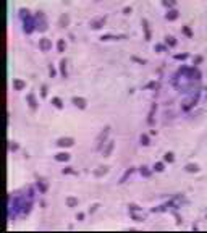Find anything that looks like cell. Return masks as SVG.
Segmentation results:
<instances>
[{"mask_svg": "<svg viewBox=\"0 0 207 233\" xmlns=\"http://www.w3.org/2000/svg\"><path fill=\"white\" fill-rule=\"evenodd\" d=\"M108 133H110V128L108 126H105V128L102 129L101 133H99V136H97V139H96V149H102V144L105 143V139H107V136H108Z\"/></svg>", "mask_w": 207, "mask_h": 233, "instance_id": "obj_1", "label": "cell"}, {"mask_svg": "<svg viewBox=\"0 0 207 233\" xmlns=\"http://www.w3.org/2000/svg\"><path fill=\"white\" fill-rule=\"evenodd\" d=\"M197 102V94L196 96H192V97H189V99H186L185 102L181 104V110H185V112H188V110H191L194 105H196Z\"/></svg>", "mask_w": 207, "mask_h": 233, "instance_id": "obj_2", "label": "cell"}, {"mask_svg": "<svg viewBox=\"0 0 207 233\" xmlns=\"http://www.w3.org/2000/svg\"><path fill=\"white\" fill-rule=\"evenodd\" d=\"M34 26H36V21L32 20L31 16H28V18L24 20V28H23V29H24L26 34H31V33L34 31Z\"/></svg>", "mask_w": 207, "mask_h": 233, "instance_id": "obj_3", "label": "cell"}, {"mask_svg": "<svg viewBox=\"0 0 207 233\" xmlns=\"http://www.w3.org/2000/svg\"><path fill=\"white\" fill-rule=\"evenodd\" d=\"M37 18V23H36V28L39 31H46L47 29V21H46V16L42 15V13H39V15L36 16Z\"/></svg>", "mask_w": 207, "mask_h": 233, "instance_id": "obj_4", "label": "cell"}, {"mask_svg": "<svg viewBox=\"0 0 207 233\" xmlns=\"http://www.w3.org/2000/svg\"><path fill=\"white\" fill-rule=\"evenodd\" d=\"M39 49L42 50V52H49V50L52 49V40L47 39V37H42V39L39 40Z\"/></svg>", "mask_w": 207, "mask_h": 233, "instance_id": "obj_5", "label": "cell"}, {"mask_svg": "<svg viewBox=\"0 0 207 233\" xmlns=\"http://www.w3.org/2000/svg\"><path fill=\"white\" fill-rule=\"evenodd\" d=\"M105 21H107V18H105V16L96 18V20H92V21H91V28H92V29H101L102 26L105 25Z\"/></svg>", "mask_w": 207, "mask_h": 233, "instance_id": "obj_6", "label": "cell"}, {"mask_svg": "<svg viewBox=\"0 0 207 233\" xmlns=\"http://www.w3.org/2000/svg\"><path fill=\"white\" fill-rule=\"evenodd\" d=\"M73 144H75L73 138H60L57 141V146H60V147H71Z\"/></svg>", "mask_w": 207, "mask_h": 233, "instance_id": "obj_7", "label": "cell"}, {"mask_svg": "<svg viewBox=\"0 0 207 233\" xmlns=\"http://www.w3.org/2000/svg\"><path fill=\"white\" fill-rule=\"evenodd\" d=\"M71 102H73L78 109H86V105H87L86 99H83V97H73V100H71Z\"/></svg>", "mask_w": 207, "mask_h": 233, "instance_id": "obj_8", "label": "cell"}, {"mask_svg": "<svg viewBox=\"0 0 207 233\" xmlns=\"http://www.w3.org/2000/svg\"><path fill=\"white\" fill-rule=\"evenodd\" d=\"M142 29H144V39L151 40V29H149V23H147V20H142Z\"/></svg>", "mask_w": 207, "mask_h": 233, "instance_id": "obj_9", "label": "cell"}, {"mask_svg": "<svg viewBox=\"0 0 207 233\" xmlns=\"http://www.w3.org/2000/svg\"><path fill=\"white\" fill-rule=\"evenodd\" d=\"M178 16H180V11L173 8V10H168V13L165 15V18H167L168 21H175V20L178 18Z\"/></svg>", "mask_w": 207, "mask_h": 233, "instance_id": "obj_10", "label": "cell"}, {"mask_svg": "<svg viewBox=\"0 0 207 233\" xmlns=\"http://www.w3.org/2000/svg\"><path fill=\"white\" fill-rule=\"evenodd\" d=\"M26 88V83L23 80H13V89L15 91H23Z\"/></svg>", "mask_w": 207, "mask_h": 233, "instance_id": "obj_11", "label": "cell"}, {"mask_svg": "<svg viewBox=\"0 0 207 233\" xmlns=\"http://www.w3.org/2000/svg\"><path fill=\"white\" fill-rule=\"evenodd\" d=\"M113 146H115V143H113V141H108V143H107V147L104 149V151H102L104 157H108V155H110L112 151H113Z\"/></svg>", "mask_w": 207, "mask_h": 233, "instance_id": "obj_12", "label": "cell"}, {"mask_svg": "<svg viewBox=\"0 0 207 233\" xmlns=\"http://www.w3.org/2000/svg\"><path fill=\"white\" fill-rule=\"evenodd\" d=\"M26 99H28V104H29L31 109H32V110L37 109V102H36V97H34V94H32V92H31V94H28V97H26Z\"/></svg>", "mask_w": 207, "mask_h": 233, "instance_id": "obj_13", "label": "cell"}, {"mask_svg": "<svg viewBox=\"0 0 207 233\" xmlns=\"http://www.w3.org/2000/svg\"><path fill=\"white\" fill-rule=\"evenodd\" d=\"M68 159H70V154H68V152H58L55 155V160H57V162H66Z\"/></svg>", "mask_w": 207, "mask_h": 233, "instance_id": "obj_14", "label": "cell"}, {"mask_svg": "<svg viewBox=\"0 0 207 233\" xmlns=\"http://www.w3.org/2000/svg\"><path fill=\"white\" fill-rule=\"evenodd\" d=\"M66 206H68V207H76V206H78V199L73 198V196H68V198H66Z\"/></svg>", "mask_w": 207, "mask_h": 233, "instance_id": "obj_15", "label": "cell"}, {"mask_svg": "<svg viewBox=\"0 0 207 233\" xmlns=\"http://www.w3.org/2000/svg\"><path fill=\"white\" fill-rule=\"evenodd\" d=\"M68 23H70V16H68V15H62L60 16V26H62V28H66Z\"/></svg>", "mask_w": 207, "mask_h": 233, "instance_id": "obj_16", "label": "cell"}, {"mask_svg": "<svg viewBox=\"0 0 207 233\" xmlns=\"http://www.w3.org/2000/svg\"><path fill=\"white\" fill-rule=\"evenodd\" d=\"M125 36H112V34H105V36H102L101 40H113V39H123Z\"/></svg>", "mask_w": 207, "mask_h": 233, "instance_id": "obj_17", "label": "cell"}, {"mask_svg": "<svg viewBox=\"0 0 207 233\" xmlns=\"http://www.w3.org/2000/svg\"><path fill=\"white\" fill-rule=\"evenodd\" d=\"M185 169H186V172H189V173H196L197 170H199V167H197L196 164H188Z\"/></svg>", "mask_w": 207, "mask_h": 233, "instance_id": "obj_18", "label": "cell"}, {"mask_svg": "<svg viewBox=\"0 0 207 233\" xmlns=\"http://www.w3.org/2000/svg\"><path fill=\"white\" fill-rule=\"evenodd\" d=\"M60 73L63 78H66V60H62L60 62Z\"/></svg>", "mask_w": 207, "mask_h": 233, "instance_id": "obj_19", "label": "cell"}, {"mask_svg": "<svg viewBox=\"0 0 207 233\" xmlns=\"http://www.w3.org/2000/svg\"><path fill=\"white\" fill-rule=\"evenodd\" d=\"M52 104H54V107H57V109H62V107H63V102H62L60 97H54V99H52Z\"/></svg>", "mask_w": 207, "mask_h": 233, "instance_id": "obj_20", "label": "cell"}, {"mask_svg": "<svg viewBox=\"0 0 207 233\" xmlns=\"http://www.w3.org/2000/svg\"><path fill=\"white\" fill-rule=\"evenodd\" d=\"M57 50H58V52H65V40L63 39H58V42H57Z\"/></svg>", "mask_w": 207, "mask_h": 233, "instance_id": "obj_21", "label": "cell"}, {"mask_svg": "<svg viewBox=\"0 0 207 233\" xmlns=\"http://www.w3.org/2000/svg\"><path fill=\"white\" fill-rule=\"evenodd\" d=\"M131 173H133V169L130 167V169H128L126 172H125V175H123V177L120 178V183H125V181H126V178H128V177H130Z\"/></svg>", "mask_w": 207, "mask_h": 233, "instance_id": "obj_22", "label": "cell"}, {"mask_svg": "<svg viewBox=\"0 0 207 233\" xmlns=\"http://www.w3.org/2000/svg\"><path fill=\"white\" fill-rule=\"evenodd\" d=\"M107 173V167H99V170H96L94 172V175L96 177H102V175H105Z\"/></svg>", "mask_w": 207, "mask_h": 233, "instance_id": "obj_23", "label": "cell"}, {"mask_svg": "<svg viewBox=\"0 0 207 233\" xmlns=\"http://www.w3.org/2000/svg\"><path fill=\"white\" fill-rule=\"evenodd\" d=\"M173 159H175V157H173L172 152H167L165 155H163V160H165V162H168V164H170V162H173Z\"/></svg>", "mask_w": 207, "mask_h": 233, "instance_id": "obj_24", "label": "cell"}, {"mask_svg": "<svg viewBox=\"0 0 207 233\" xmlns=\"http://www.w3.org/2000/svg\"><path fill=\"white\" fill-rule=\"evenodd\" d=\"M165 42H167L168 45H177V40H175V37H172V36H168V37H165Z\"/></svg>", "mask_w": 207, "mask_h": 233, "instance_id": "obj_25", "label": "cell"}, {"mask_svg": "<svg viewBox=\"0 0 207 233\" xmlns=\"http://www.w3.org/2000/svg\"><path fill=\"white\" fill-rule=\"evenodd\" d=\"M162 3H163L165 7H175L177 5V0H163Z\"/></svg>", "mask_w": 207, "mask_h": 233, "instance_id": "obj_26", "label": "cell"}, {"mask_svg": "<svg viewBox=\"0 0 207 233\" xmlns=\"http://www.w3.org/2000/svg\"><path fill=\"white\" fill-rule=\"evenodd\" d=\"M139 172H141L142 177H149V175H151V172H149V170H147V167H144V165L139 169Z\"/></svg>", "mask_w": 207, "mask_h": 233, "instance_id": "obj_27", "label": "cell"}, {"mask_svg": "<svg viewBox=\"0 0 207 233\" xmlns=\"http://www.w3.org/2000/svg\"><path fill=\"white\" fill-rule=\"evenodd\" d=\"M154 170H155V172H163V164H162V162H157V164L154 165Z\"/></svg>", "mask_w": 207, "mask_h": 233, "instance_id": "obj_28", "label": "cell"}, {"mask_svg": "<svg viewBox=\"0 0 207 233\" xmlns=\"http://www.w3.org/2000/svg\"><path fill=\"white\" fill-rule=\"evenodd\" d=\"M141 144H142V146H147V144H149V138H147V134H141Z\"/></svg>", "mask_w": 207, "mask_h": 233, "instance_id": "obj_29", "label": "cell"}, {"mask_svg": "<svg viewBox=\"0 0 207 233\" xmlns=\"http://www.w3.org/2000/svg\"><path fill=\"white\" fill-rule=\"evenodd\" d=\"M20 16H21V18H23V20H26V18L29 16V11H28V10H24V8H23V10H20Z\"/></svg>", "mask_w": 207, "mask_h": 233, "instance_id": "obj_30", "label": "cell"}, {"mask_svg": "<svg viewBox=\"0 0 207 233\" xmlns=\"http://www.w3.org/2000/svg\"><path fill=\"white\" fill-rule=\"evenodd\" d=\"M183 33H185L188 37H192V33H191V29H189L188 26H183Z\"/></svg>", "mask_w": 207, "mask_h": 233, "instance_id": "obj_31", "label": "cell"}, {"mask_svg": "<svg viewBox=\"0 0 207 233\" xmlns=\"http://www.w3.org/2000/svg\"><path fill=\"white\" fill-rule=\"evenodd\" d=\"M175 58H177V60H186L188 55L186 54H177V55H175Z\"/></svg>", "mask_w": 207, "mask_h": 233, "instance_id": "obj_32", "label": "cell"}, {"mask_svg": "<svg viewBox=\"0 0 207 233\" xmlns=\"http://www.w3.org/2000/svg\"><path fill=\"white\" fill-rule=\"evenodd\" d=\"M49 73H50V76H52V78H54V76H55V73H57V71H55V68H54L52 65H50V68H49Z\"/></svg>", "mask_w": 207, "mask_h": 233, "instance_id": "obj_33", "label": "cell"}, {"mask_svg": "<svg viewBox=\"0 0 207 233\" xmlns=\"http://www.w3.org/2000/svg\"><path fill=\"white\" fill-rule=\"evenodd\" d=\"M123 13H125V15H130V13H131V7H126V8H123Z\"/></svg>", "mask_w": 207, "mask_h": 233, "instance_id": "obj_34", "label": "cell"}, {"mask_svg": "<svg viewBox=\"0 0 207 233\" xmlns=\"http://www.w3.org/2000/svg\"><path fill=\"white\" fill-rule=\"evenodd\" d=\"M40 94H42V97L47 96V86H42V92H40Z\"/></svg>", "mask_w": 207, "mask_h": 233, "instance_id": "obj_35", "label": "cell"}, {"mask_svg": "<svg viewBox=\"0 0 207 233\" xmlns=\"http://www.w3.org/2000/svg\"><path fill=\"white\" fill-rule=\"evenodd\" d=\"M63 173H75V172L71 170V167H68V169H63Z\"/></svg>", "mask_w": 207, "mask_h": 233, "instance_id": "obj_36", "label": "cell"}, {"mask_svg": "<svg viewBox=\"0 0 207 233\" xmlns=\"http://www.w3.org/2000/svg\"><path fill=\"white\" fill-rule=\"evenodd\" d=\"M163 49H165V47H163V45H160V44H159V45H155V50H157V52H162Z\"/></svg>", "mask_w": 207, "mask_h": 233, "instance_id": "obj_37", "label": "cell"}, {"mask_svg": "<svg viewBox=\"0 0 207 233\" xmlns=\"http://www.w3.org/2000/svg\"><path fill=\"white\" fill-rule=\"evenodd\" d=\"M201 62H202V57H196V58H194V65L201 63Z\"/></svg>", "mask_w": 207, "mask_h": 233, "instance_id": "obj_38", "label": "cell"}, {"mask_svg": "<svg viewBox=\"0 0 207 233\" xmlns=\"http://www.w3.org/2000/svg\"><path fill=\"white\" fill-rule=\"evenodd\" d=\"M16 149H18V146L13 144V143H10V151H16Z\"/></svg>", "mask_w": 207, "mask_h": 233, "instance_id": "obj_39", "label": "cell"}, {"mask_svg": "<svg viewBox=\"0 0 207 233\" xmlns=\"http://www.w3.org/2000/svg\"><path fill=\"white\" fill-rule=\"evenodd\" d=\"M157 86H159L157 83H149V84H147L146 88H157Z\"/></svg>", "mask_w": 207, "mask_h": 233, "instance_id": "obj_40", "label": "cell"}, {"mask_svg": "<svg viewBox=\"0 0 207 233\" xmlns=\"http://www.w3.org/2000/svg\"><path fill=\"white\" fill-rule=\"evenodd\" d=\"M206 91H207V89H206ZM206 97H207V94H206Z\"/></svg>", "mask_w": 207, "mask_h": 233, "instance_id": "obj_41", "label": "cell"}, {"mask_svg": "<svg viewBox=\"0 0 207 233\" xmlns=\"http://www.w3.org/2000/svg\"><path fill=\"white\" fill-rule=\"evenodd\" d=\"M96 2H99V0H96Z\"/></svg>", "mask_w": 207, "mask_h": 233, "instance_id": "obj_42", "label": "cell"}]
</instances>
